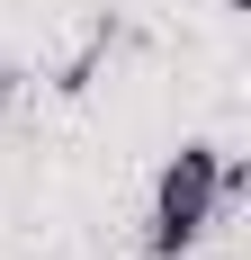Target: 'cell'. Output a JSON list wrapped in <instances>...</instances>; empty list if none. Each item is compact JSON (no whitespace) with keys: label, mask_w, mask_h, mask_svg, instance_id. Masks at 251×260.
<instances>
[{"label":"cell","mask_w":251,"mask_h":260,"mask_svg":"<svg viewBox=\"0 0 251 260\" xmlns=\"http://www.w3.org/2000/svg\"><path fill=\"white\" fill-rule=\"evenodd\" d=\"M225 215V153L215 144H179L152 180V215H144V251L152 260H189Z\"/></svg>","instance_id":"6da1fadb"},{"label":"cell","mask_w":251,"mask_h":260,"mask_svg":"<svg viewBox=\"0 0 251 260\" xmlns=\"http://www.w3.org/2000/svg\"><path fill=\"white\" fill-rule=\"evenodd\" d=\"M225 9H242V0H225Z\"/></svg>","instance_id":"7a4b0ae2"}]
</instances>
